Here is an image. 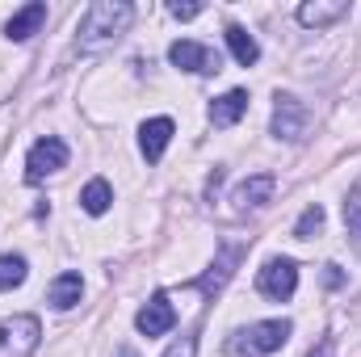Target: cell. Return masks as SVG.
Returning a JSON list of instances; mask_svg holds the SVG:
<instances>
[{
  "label": "cell",
  "instance_id": "1",
  "mask_svg": "<svg viewBox=\"0 0 361 357\" xmlns=\"http://www.w3.org/2000/svg\"><path fill=\"white\" fill-rule=\"evenodd\" d=\"M130 17H135V8L126 0H97V4H89L85 17H80V47L85 51L109 47L118 34H126Z\"/></svg>",
  "mask_w": 361,
  "mask_h": 357
},
{
  "label": "cell",
  "instance_id": "2",
  "mask_svg": "<svg viewBox=\"0 0 361 357\" xmlns=\"http://www.w3.org/2000/svg\"><path fill=\"white\" fill-rule=\"evenodd\" d=\"M290 341V324L286 320H261L244 332H235L227 341V357H269Z\"/></svg>",
  "mask_w": 361,
  "mask_h": 357
},
{
  "label": "cell",
  "instance_id": "3",
  "mask_svg": "<svg viewBox=\"0 0 361 357\" xmlns=\"http://www.w3.org/2000/svg\"><path fill=\"white\" fill-rule=\"evenodd\" d=\"M38 337H42V328H38L34 315H13V320H4V324H0V357H34Z\"/></svg>",
  "mask_w": 361,
  "mask_h": 357
},
{
  "label": "cell",
  "instance_id": "4",
  "mask_svg": "<svg viewBox=\"0 0 361 357\" xmlns=\"http://www.w3.org/2000/svg\"><path fill=\"white\" fill-rule=\"evenodd\" d=\"M63 164H68L63 139H38V143L30 147V156H25V181L38 185V181H47L51 173H59Z\"/></svg>",
  "mask_w": 361,
  "mask_h": 357
},
{
  "label": "cell",
  "instance_id": "5",
  "mask_svg": "<svg viewBox=\"0 0 361 357\" xmlns=\"http://www.w3.org/2000/svg\"><path fill=\"white\" fill-rule=\"evenodd\" d=\"M257 290L265 298H273V303H286L298 290V265L286 261V257H273L269 265L261 269V277H257Z\"/></svg>",
  "mask_w": 361,
  "mask_h": 357
},
{
  "label": "cell",
  "instance_id": "6",
  "mask_svg": "<svg viewBox=\"0 0 361 357\" xmlns=\"http://www.w3.org/2000/svg\"><path fill=\"white\" fill-rule=\"evenodd\" d=\"M307 122H311V114H307V105L298 97H277V109H273V135L277 139L298 143L307 135Z\"/></svg>",
  "mask_w": 361,
  "mask_h": 357
},
{
  "label": "cell",
  "instance_id": "7",
  "mask_svg": "<svg viewBox=\"0 0 361 357\" xmlns=\"http://www.w3.org/2000/svg\"><path fill=\"white\" fill-rule=\"evenodd\" d=\"M135 324H139V332H143V337H164V332L177 324V307L169 303V294H152V298H147V307L135 315Z\"/></svg>",
  "mask_w": 361,
  "mask_h": 357
},
{
  "label": "cell",
  "instance_id": "8",
  "mask_svg": "<svg viewBox=\"0 0 361 357\" xmlns=\"http://www.w3.org/2000/svg\"><path fill=\"white\" fill-rule=\"evenodd\" d=\"M169 59L177 68H185V72H219L223 68V59L210 47H197V42H173L169 47Z\"/></svg>",
  "mask_w": 361,
  "mask_h": 357
},
{
  "label": "cell",
  "instance_id": "9",
  "mask_svg": "<svg viewBox=\"0 0 361 357\" xmlns=\"http://www.w3.org/2000/svg\"><path fill=\"white\" fill-rule=\"evenodd\" d=\"M42 25H47V4H42V0H34V4H25L21 13H13V17H8L4 34H8L13 42H25V38H34Z\"/></svg>",
  "mask_w": 361,
  "mask_h": 357
},
{
  "label": "cell",
  "instance_id": "10",
  "mask_svg": "<svg viewBox=\"0 0 361 357\" xmlns=\"http://www.w3.org/2000/svg\"><path fill=\"white\" fill-rule=\"evenodd\" d=\"M173 118H152V122H143V131H139V147H143V156L156 164L160 156H164V147H169V139H173Z\"/></svg>",
  "mask_w": 361,
  "mask_h": 357
},
{
  "label": "cell",
  "instance_id": "11",
  "mask_svg": "<svg viewBox=\"0 0 361 357\" xmlns=\"http://www.w3.org/2000/svg\"><path fill=\"white\" fill-rule=\"evenodd\" d=\"M273 189H277V181L269 173H257V177H248L240 189H235V210H257V206H265L273 198Z\"/></svg>",
  "mask_w": 361,
  "mask_h": 357
},
{
  "label": "cell",
  "instance_id": "12",
  "mask_svg": "<svg viewBox=\"0 0 361 357\" xmlns=\"http://www.w3.org/2000/svg\"><path fill=\"white\" fill-rule=\"evenodd\" d=\"M244 114H248V92H244V89L223 92V97L210 105V122H214V126H235Z\"/></svg>",
  "mask_w": 361,
  "mask_h": 357
},
{
  "label": "cell",
  "instance_id": "13",
  "mask_svg": "<svg viewBox=\"0 0 361 357\" xmlns=\"http://www.w3.org/2000/svg\"><path fill=\"white\" fill-rule=\"evenodd\" d=\"M80 294H85L80 273H59V277L51 282V290H47V303H51L55 311H68V307H76V303H80Z\"/></svg>",
  "mask_w": 361,
  "mask_h": 357
},
{
  "label": "cell",
  "instance_id": "14",
  "mask_svg": "<svg viewBox=\"0 0 361 357\" xmlns=\"http://www.w3.org/2000/svg\"><path fill=\"white\" fill-rule=\"evenodd\" d=\"M227 47H231V55H235L240 68H252L261 59V47H257V38L244 25H227Z\"/></svg>",
  "mask_w": 361,
  "mask_h": 357
},
{
  "label": "cell",
  "instance_id": "15",
  "mask_svg": "<svg viewBox=\"0 0 361 357\" xmlns=\"http://www.w3.org/2000/svg\"><path fill=\"white\" fill-rule=\"evenodd\" d=\"M235 265H240V248H223V253H219V261H214V269H210L197 286H202L206 294H219V290H223V282L235 273Z\"/></svg>",
  "mask_w": 361,
  "mask_h": 357
},
{
  "label": "cell",
  "instance_id": "16",
  "mask_svg": "<svg viewBox=\"0 0 361 357\" xmlns=\"http://www.w3.org/2000/svg\"><path fill=\"white\" fill-rule=\"evenodd\" d=\"M345 13H349L345 0H332V4H319V0H315V4H302V8H298V21H302V25H332V21H341Z\"/></svg>",
  "mask_w": 361,
  "mask_h": 357
},
{
  "label": "cell",
  "instance_id": "17",
  "mask_svg": "<svg viewBox=\"0 0 361 357\" xmlns=\"http://www.w3.org/2000/svg\"><path fill=\"white\" fill-rule=\"evenodd\" d=\"M109 202H114V189H109V181H89L85 189H80V206L89 210V214H105L109 210Z\"/></svg>",
  "mask_w": 361,
  "mask_h": 357
},
{
  "label": "cell",
  "instance_id": "18",
  "mask_svg": "<svg viewBox=\"0 0 361 357\" xmlns=\"http://www.w3.org/2000/svg\"><path fill=\"white\" fill-rule=\"evenodd\" d=\"M25 282V257H0V290H13Z\"/></svg>",
  "mask_w": 361,
  "mask_h": 357
},
{
  "label": "cell",
  "instance_id": "19",
  "mask_svg": "<svg viewBox=\"0 0 361 357\" xmlns=\"http://www.w3.org/2000/svg\"><path fill=\"white\" fill-rule=\"evenodd\" d=\"M319 227H324V206L315 202V206H307V210H302V219L294 223V236H298V240H311Z\"/></svg>",
  "mask_w": 361,
  "mask_h": 357
},
{
  "label": "cell",
  "instance_id": "20",
  "mask_svg": "<svg viewBox=\"0 0 361 357\" xmlns=\"http://www.w3.org/2000/svg\"><path fill=\"white\" fill-rule=\"evenodd\" d=\"M345 227H349V240L361 253V198H349L345 202Z\"/></svg>",
  "mask_w": 361,
  "mask_h": 357
},
{
  "label": "cell",
  "instance_id": "21",
  "mask_svg": "<svg viewBox=\"0 0 361 357\" xmlns=\"http://www.w3.org/2000/svg\"><path fill=\"white\" fill-rule=\"evenodd\" d=\"M193 353H197V341H193V337H180V341L164 357H193Z\"/></svg>",
  "mask_w": 361,
  "mask_h": 357
},
{
  "label": "cell",
  "instance_id": "22",
  "mask_svg": "<svg viewBox=\"0 0 361 357\" xmlns=\"http://www.w3.org/2000/svg\"><path fill=\"white\" fill-rule=\"evenodd\" d=\"M169 13H173L177 21H193V17L202 13V4H169Z\"/></svg>",
  "mask_w": 361,
  "mask_h": 357
},
{
  "label": "cell",
  "instance_id": "23",
  "mask_svg": "<svg viewBox=\"0 0 361 357\" xmlns=\"http://www.w3.org/2000/svg\"><path fill=\"white\" fill-rule=\"evenodd\" d=\"M311 357H328V349H319V353H311Z\"/></svg>",
  "mask_w": 361,
  "mask_h": 357
},
{
  "label": "cell",
  "instance_id": "24",
  "mask_svg": "<svg viewBox=\"0 0 361 357\" xmlns=\"http://www.w3.org/2000/svg\"><path fill=\"white\" fill-rule=\"evenodd\" d=\"M122 357H130V353H122Z\"/></svg>",
  "mask_w": 361,
  "mask_h": 357
}]
</instances>
